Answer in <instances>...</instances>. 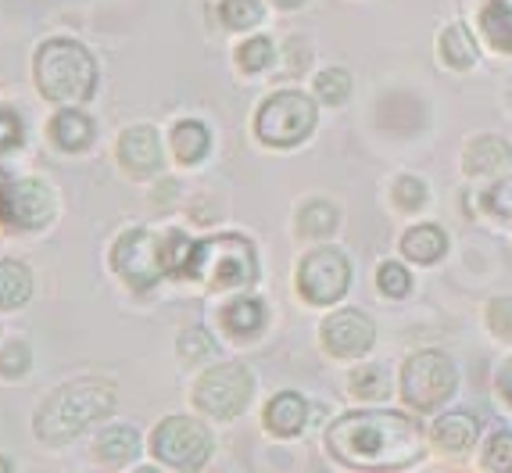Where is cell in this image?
<instances>
[{"label":"cell","mask_w":512,"mask_h":473,"mask_svg":"<svg viewBox=\"0 0 512 473\" xmlns=\"http://www.w3.org/2000/svg\"><path fill=\"white\" fill-rule=\"evenodd\" d=\"M484 205H487V212H495V215H512V176L498 183V187L487 190Z\"/></svg>","instance_id":"cell-37"},{"label":"cell","mask_w":512,"mask_h":473,"mask_svg":"<svg viewBox=\"0 0 512 473\" xmlns=\"http://www.w3.org/2000/svg\"><path fill=\"white\" fill-rule=\"evenodd\" d=\"M276 61V47L269 36H248V40L237 47V69L255 76V72H265Z\"/></svg>","instance_id":"cell-27"},{"label":"cell","mask_w":512,"mask_h":473,"mask_svg":"<svg viewBox=\"0 0 512 473\" xmlns=\"http://www.w3.org/2000/svg\"><path fill=\"white\" fill-rule=\"evenodd\" d=\"M348 284H351V266L337 248H316L301 258L298 291L308 305H333V301H341Z\"/></svg>","instance_id":"cell-11"},{"label":"cell","mask_w":512,"mask_h":473,"mask_svg":"<svg viewBox=\"0 0 512 473\" xmlns=\"http://www.w3.org/2000/svg\"><path fill=\"white\" fill-rule=\"evenodd\" d=\"M169 151H172V158H176L180 165L194 169V165L205 162L208 151H212V133H208L205 122L180 119L176 126L169 129Z\"/></svg>","instance_id":"cell-17"},{"label":"cell","mask_w":512,"mask_h":473,"mask_svg":"<svg viewBox=\"0 0 512 473\" xmlns=\"http://www.w3.org/2000/svg\"><path fill=\"white\" fill-rule=\"evenodd\" d=\"M394 201L405 212H419V208L427 205V183L416 180V176H402V180L394 183Z\"/></svg>","instance_id":"cell-34"},{"label":"cell","mask_w":512,"mask_h":473,"mask_svg":"<svg viewBox=\"0 0 512 473\" xmlns=\"http://www.w3.org/2000/svg\"><path fill=\"white\" fill-rule=\"evenodd\" d=\"M351 94V76L344 69H326L316 76V97L323 104H344Z\"/></svg>","instance_id":"cell-32"},{"label":"cell","mask_w":512,"mask_h":473,"mask_svg":"<svg viewBox=\"0 0 512 473\" xmlns=\"http://www.w3.org/2000/svg\"><path fill=\"white\" fill-rule=\"evenodd\" d=\"M47 140L61 155H86L97 144V122L79 104H61L47 119Z\"/></svg>","instance_id":"cell-14"},{"label":"cell","mask_w":512,"mask_h":473,"mask_svg":"<svg viewBox=\"0 0 512 473\" xmlns=\"http://www.w3.org/2000/svg\"><path fill=\"white\" fill-rule=\"evenodd\" d=\"M265 430L273 434V438H298L301 430H305L308 420V405L298 391H280L273 402L265 405Z\"/></svg>","instance_id":"cell-16"},{"label":"cell","mask_w":512,"mask_h":473,"mask_svg":"<svg viewBox=\"0 0 512 473\" xmlns=\"http://www.w3.org/2000/svg\"><path fill=\"white\" fill-rule=\"evenodd\" d=\"M29 370H33V348H29V341H22V337H11V341L0 348V380L15 384V380H26Z\"/></svg>","instance_id":"cell-25"},{"label":"cell","mask_w":512,"mask_h":473,"mask_svg":"<svg viewBox=\"0 0 512 473\" xmlns=\"http://www.w3.org/2000/svg\"><path fill=\"white\" fill-rule=\"evenodd\" d=\"M477 434H480V420L470 413H448L434 423V441L444 452H466L477 441Z\"/></svg>","instance_id":"cell-20"},{"label":"cell","mask_w":512,"mask_h":473,"mask_svg":"<svg viewBox=\"0 0 512 473\" xmlns=\"http://www.w3.org/2000/svg\"><path fill=\"white\" fill-rule=\"evenodd\" d=\"M190 237L180 230H154V226H133L122 230L108 251V269L119 276V284L133 294L151 291L169 276H180L190 255Z\"/></svg>","instance_id":"cell-2"},{"label":"cell","mask_w":512,"mask_h":473,"mask_svg":"<svg viewBox=\"0 0 512 473\" xmlns=\"http://www.w3.org/2000/svg\"><path fill=\"white\" fill-rule=\"evenodd\" d=\"M376 330L366 312L341 309L323 323V348L337 359H362L373 348Z\"/></svg>","instance_id":"cell-13"},{"label":"cell","mask_w":512,"mask_h":473,"mask_svg":"<svg viewBox=\"0 0 512 473\" xmlns=\"http://www.w3.org/2000/svg\"><path fill=\"white\" fill-rule=\"evenodd\" d=\"M316 104L312 97L298 94V90H280V94L265 97L255 112V137L265 147H294L301 140L312 137L316 129Z\"/></svg>","instance_id":"cell-8"},{"label":"cell","mask_w":512,"mask_h":473,"mask_svg":"<svg viewBox=\"0 0 512 473\" xmlns=\"http://www.w3.org/2000/svg\"><path fill=\"white\" fill-rule=\"evenodd\" d=\"M255 377L244 362H215L194 380V405L208 420H237L251 405Z\"/></svg>","instance_id":"cell-7"},{"label":"cell","mask_w":512,"mask_h":473,"mask_svg":"<svg viewBox=\"0 0 512 473\" xmlns=\"http://www.w3.org/2000/svg\"><path fill=\"white\" fill-rule=\"evenodd\" d=\"M287 51H291V72H301L308 65V58H312V54H308V43H301V40L287 43Z\"/></svg>","instance_id":"cell-38"},{"label":"cell","mask_w":512,"mask_h":473,"mask_svg":"<svg viewBox=\"0 0 512 473\" xmlns=\"http://www.w3.org/2000/svg\"><path fill=\"white\" fill-rule=\"evenodd\" d=\"M265 319L269 316H265L262 301L244 294V298H233L230 305H222L219 327L226 330L233 341H251V337H258L265 330Z\"/></svg>","instance_id":"cell-18"},{"label":"cell","mask_w":512,"mask_h":473,"mask_svg":"<svg viewBox=\"0 0 512 473\" xmlns=\"http://www.w3.org/2000/svg\"><path fill=\"white\" fill-rule=\"evenodd\" d=\"M151 456L169 470H201L212 459V434L201 420L190 416H165L158 427L151 430Z\"/></svg>","instance_id":"cell-9"},{"label":"cell","mask_w":512,"mask_h":473,"mask_svg":"<svg viewBox=\"0 0 512 473\" xmlns=\"http://www.w3.org/2000/svg\"><path fill=\"white\" fill-rule=\"evenodd\" d=\"M509 158H512V147L505 144V140L480 137L466 147V172H470V176H487V172L509 165Z\"/></svg>","instance_id":"cell-21"},{"label":"cell","mask_w":512,"mask_h":473,"mask_svg":"<svg viewBox=\"0 0 512 473\" xmlns=\"http://www.w3.org/2000/svg\"><path fill=\"white\" fill-rule=\"evenodd\" d=\"M115 162L129 180H154L165 169V147L158 129L147 126V122L122 129L119 140H115Z\"/></svg>","instance_id":"cell-12"},{"label":"cell","mask_w":512,"mask_h":473,"mask_svg":"<svg viewBox=\"0 0 512 473\" xmlns=\"http://www.w3.org/2000/svg\"><path fill=\"white\" fill-rule=\"evenodd\" d=\"M33 298V269L18 258H0V312L26 309Z\"/></svg>","instance_id":"cell-19"},{"label":"cell","mask_w":512,"mask_h":473,"mask_svg":"<svg viewBox=\"0 0 512 473\" xmlns=\"http://www.w3.org/2000/svg\"><path fill=\"white\" fill-rule=\"evenodd\" d=\"M115 413V384L101 377H79L54 387L51 395L36 405L33 434L51 448H65L86 434L94 423H104Z\"/></svg>","instance_id":"cell-3"},{"label":"cell","mask_w":512,"mask_h":473,"mask_svg":"<svg viewBox=\"0 0 512 473\" xmlns=\"http://www.w3.org/2000/svg\"><path fill=\"white\" fill-rule=\"evenodd\" d=\"M140 452H144V448H140V434H137V427H129V423H108L94 438V459L101 466H108V470L133 466Z\"/></svg>","instance_id":"cell-15"},{"label":"cell","mask_w":512,"mask_h":473,"mask_svg":"<svg viewBox=\"0 0 512 473\" xmlns=\"http://www.w3.org/2000/svg\"><path fill=\"white\" fill-rule=\"evenodd\" d=\"M487 323H491V330H495L498 337L512 341V298L491 301V309H487Z\"/></svg>","instance_id":"cell-36"},{"label":"cell","mask_w":512,"mask_h":473,"mask_svg":"<svg viewBox=\"0 0 512 473\" xmlns=\"http://www.w3.org/2000/svg\"><path fill=\"white\" fill-rule=\"evenodd\" d=\"M33 83L47 104H86L94 101L101 69L76 36H47L33 54Z\"/></svg>","instance_id":"cell-4"},{"label":"cell","mask_w":512,"mask_h":473,"mask_svg":"<svg viewBox=\"0 0 512 473\" xmlns=\"http://www.w3.org/2000/svg\"><path fill=\"white\" fill-rule=\"evenodd\" d=\"M376 280H380V291H384L387 298H405V294L412 291V276L405 273V266H398V262H384L380 273H376Z\"/></svg>","instance_id":"cell-33"},{"label":"cell","mask_w":512,"mask_h":473,"mask_svg":"<svg viewBox=\"0 0 512 473\" xmlns=\"http://www.w3.org/2000/svg\"><path fill=\"white\" fill-rule=\"evenodd\" d=\"M484 470L509 473L512 470V434H495L484 448Z\"/></svg>","instance_id":"cell-35"},{"label":"cell","mask_w":512,"mask_h":473,"mask_svg":"<svg viewBox=\"0 0 512 473\" xmlns=\"http://www.w3.org/2000/svg\"><path fill=\"white\" fill-rule=\"evenodd\" d=\"M58 198L54 187L40 176H8L0 183V230L4 233H40L54 223Z\"/></svg>","instance_id":"cell-6"},{"label":"cell","mask_w":512,"mask_h":473,"mask_svg":"<svg viewBox=\"0 0 512 473\" xmlns=\"http://www.w3.org/2000/svg\"><path fill=\"white\" fill-rule=\"evenodd\" d=\"M455 366L448 362V355L441 352H419L405 362L402 370V395L412 409L419 413H430L437 405H444L455 395Z\"/></svg>","instance_id":"cell-10"},{"label":"cell","mask_w":512,"mask_h":473,"mask_svg":"<svg viewBox=\"0 0 512 473\" xmlns=\"http://www.w3.org/2000/svg\"><path fill=\"white\" fill-rule=\"evenodd\" d=\"M441 58L448 69H470L477 61V40L466 26H448L441 33Z\"/></svg>","instance_id":"cell-24"},{"label":"cell","mask_w":512,"mask_h":473,"mask_svg":"<svg viewBox=\"0 0 512 473\" xmlns=\"http://www.w3.org/2000/svg\"><path fill=\"white\" fill-rule=\"evenodd\" d=\"M180 276L197 280L208 291H248L258 280L255 244L240 233H219V237L194 241Z\"/></svg>","instance_id":"cell-5"},{"label":"cell","mask_w":512,"mask_h":473,"mask_svg":"<svg viewBox=\"0 0 512 473\" xmlns=\"http://www.w3.org/2000/svg\"><path fill=\"white\" fill-rule=\"evenodd\" d=\"M402 251L405 258H412L419 266H430V262H437L448 251V237H444L441 226H416V230L405 233Z\"/></svg>","instance_id":"cell-23"},{"label":"cell","mask_w":512,"mask_h":473,"mask_svg":"<svg viewBox=\"0 0 512 473\" xmlns=\"http://www.w3.org/2000/svg\"><path fill=\"white\" fill-rule=\"evenodd\" d=\"M4 180H8V176H4V169H0V183H4Z\"/></svg>","instance_id":"cell-42"},{"label":"cell","mask_w":512,"mask_h":473,"mask_svg":"<svg viewBox=\"0 0 512 473\" xmlns=\"http://www.w3.org/2000/svg\"><path fill=\"white\" fill-rule=\"evenodd\" d=\"M0 470H4V473H11V470H15V463H11V459H4V456H0Z\"/></svg>","instance_id":"cell-41"},{"label":"cell","mask_w":512,"mask_h":473,"mask_svg":"<svg viewBox=\"0 0 512 473\" xmlns=\"http://www.w3.org/2000/svg\"><path fill=\"white\" fill-rule=\"evenodd\" d=\"M176 352L187 366H197V362H208L215 355V341L205 334V330H183L180 341H176Z\"/></svg>","instance_id":"cell-31"},{"label":"cell","mask_w":512,"mask_h":473,"mask_svg":"<svg viewBox=\"0 0 512 473\" xmlns=\"http://www.w3.org/2000/svg\"><path fill=\"white\" fill-rule=\"evenodd\" d=\"M219 15L226 29L244 33V29H255L258 22H262V4H258V0H222Z\"/></svg>","instance_id":"cell-30"},{"label":"cell","mask_w":512,"mask_h":473,"mask_svg":"<svg viewBox=\"0 0 512 473\" xmlns=\"http://www.w3.org/2000/svg\"><path fill=\"white\" fill-rule=\"evenodd\" d=\"M326 445L355 470H402L419 459L423 434L402 413H348L326 430Z\"/></svg>","instance_id":"cell-1"},{"label":"cell","mask_w":512,"mask_h":473,"mask_svg":"<svg viewBox=\"0 0 512 473\" xmlns=\"http://www.w3.org/2000/svg\"><path fill=\"white\" fill-rule=\"evenodd\" d=\"M498 387H502V398L512 405V359L502 366V373H498Z\"/></svg>","instance_id":"cell-39"},{"label":"cell","mask_w":512,"mask_h":473,"mask_svg":"<svg viewBox=\"0 0 512 473\" xmlns=\"http://www.w3.org/2000/svg\"><path fill=\"white\" fill-rule=\"evenodd\" d=\"M26 147V119L15 104H0V158Z\"/></svg>","instance_id":"cell-28"},{"label":"cell","mask_w":512,"mask_h":473,"mask_svg":"<svg viewBox=\"0 0 512 473\" xmlns=\"http://www.w3.org/2000/svg\"><path fill=\"white\" fill-rule=\"evenodd\" d=\"M480 29L491 47L512 54V0H487L480 11Z\"/></svg>","instance_id":"cell-22"},{"label":"cell","mask_w":512,"mask_h":473,"mask_svg":"<svg viewBox=\"0 0 512 473\" xmlns=\"http://www.w3.org/2000/svg\"><path fill=\"white\" fill-rule=\"evenodd\" d=\"M276 8H283V11H294V8H301V4H305V0H273Z\"/></svg>","instance_id":"cell-40"},{"label":"cell","mask_w":512,"mask_h":473,"mask_svg":"<svg viewBox=\"0 0 512 473\" xmlns=\"http://www.w3.org/2000/svg\"><path fill=\"white\" fill-rule=\"evenodd\" d=\"M337 208L326 205V201H308L298 215V233L301 237H330L337 230Z\"/></svg>","instance_id":"cell-26"},{"label":"cell","mask_w":512,"mask_h":473,"mask_svg":"<svg viewBox=\"0 0 512 473\" xmlns=\"http://www.w3.org/2000/svg\"><path fill=\"white\" fill-rule=\"evenodd\" d=\"M351 395L369 398V402L387 398L391 395V373H387L384 366H362V370L351 377Z\"/></svg>","instance_id":"cell-29"}]
</instances>
